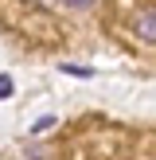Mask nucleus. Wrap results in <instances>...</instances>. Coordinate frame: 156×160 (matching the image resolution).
<instances>
[{"mask_svg": "<svg viewBox=\"0 0 156 160\" xmlns=\"http://www.w3.org/2000/svg\"><path fill=\"white\" fill-rule=\"evenodd\" d=\"M51 125H55V117H51V113H47V117H39V121H35V125H31V133H43V129H51Z\"/></svg>", "mask_w": 156, "mask_h": 160, "instance_id": "nucleus-4", "label": "nucleus"}, {"mask_svg": "<svg viewBox=\"0 0 156 160\" xmlns=\"http://www.w3.org/2000/svg\"><path fill=\"white\" fill-rule=\"evenodd\" d=\"M12 90H16L12 74H0V102H4V98H12Z\"/></svg>", "mask_w": 156, "mask_h": 160, "instance_id": "nucleus-3", "label": "nucleus"}, {"mask_svg": "<svg viewBox=\"0 0 156 160\" xmlns=\"http://www.w3.org/2000/svg\"><path fill=\"white\" fill-rule=\"evenodd\" d=\"M133 31H137L144 43H156V8L140 12V16H137V23H133Z\"/></svg>", "mask_w": 156, "mask_h": 160, "instance_id": "nucleus-1", "label": "nucleus"}, {"mask_svg": "<svg viewBox=\"0 0 156 160\" xmlns=\"http://www.w3.org/2000/svg\"><path fill=\"white\" fill-rule=\"evenodd\" d=\"M62 74H74V78H94V67H78V62H62Z\"/></svg>", "mask_w": 156, "mask_h": 160, "instance_id": "nucleus-2", "label": "nucleus"}, {"mask_svg": "<svg viewBox=\"0 0 156 160\" xmlns=\"http://www.w3.org/2000/svg\"><path fill=\"white\" fill-rule=\"evenodd\" d=\"M62 4H66V8H82V12H86V8H94V0H62Z\"/></svg>", "mask_w": 156, "mask_h": 160, "instance_id": "nucleus-5", "label": "nucleus"}]
</instances>
